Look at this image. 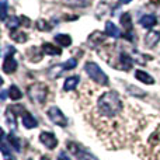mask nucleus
<instances>
[{
	"instance_id": "f3484780",
	"label": "nucleus",
	"mask_w": 160,
	"mask_h": 160,
	"mask_svg": "<svg viewBox=\"0 0 160 160\" xmlns=\"http://www.w3.org/2000/svg\"><path fill=\"white\" fill-rule=\"evenodd\" d=\"M119 61H121L122 68H124L125 70L131 69V66H132V59H131L127 53H121V55H119Z\"/></svg>"
},
{
	"instance_id": "1a4fd4ad",
	"label": "nucleus",
	"mask_w": 160,
	"mask_h": 160,
	"mask_svg": "<svg viewBox=\"0 0 160 160\" xmlns=\"http://www.w3.org/2000/svg\"><path fill=\"white\" fill-rule=\"evenodd\" d=\"M105 34L110 35V37H112V38H119V37H121V31H119V28L111 21L105 22Z\"/></svg>"
},
{
	"instance_id": "2eb2a0df",
	"label": "nucleus",
	"mask_w": 160,
	"mask_h": 160,
	"mask_svg": "<svg viewBox=\"0 0 160 160\" xmlns=\"http://www.w3.org/2000/svg\"><path fill=\"white\" fill-rule=\"evenodd\" d=\"M55 41L58 42L61 47H69V45L72 44V38H70L68 34H58V35L55 37Z\"/></svg>"
},
{
	"instance_id": "7ed1b4c3",
	"label": "nucleus",
	"mask_w": 160,
	"mask_h": 160,
	"mask_svg": "<svg viewBox=\"0 0 160 160\" xmlns=\"http://www.w3.org/2000/svg\"><path fill=\"white\" fill-rule=\"evenodd\" d=\"M47 93H48V88L42 83H37V84H32L28 87V96H30V98L32 101L38 102V104H42L47 100Z\"/></svg>"
},
{
	"instance_id": "bb28decb",
	"label": "nucleus",
	"mask_w": 160,
	"mask_h": 160,
	"mask_svg": "<svg viewBox=\"0 0 160 160\" xmlns=\"http://www.w3.org/2000/svg\"><path fill=\"white\" fill-rule=\"evenodd\" d=\"M4 98H6V91L3 90V91H2V100H4Z\"/></svg>"
},
{
	"instance_id": "39448f33",
	"label": "nucleus",
	"mask_w": 160,
	"mask_h": 160,
	"mask_svg": "<svg viewBox=\"0 0 160 160\" xmlns=\"http://www.w3.org/2000/svg\"><path fill=\"white\" fill-rule=\"evenodd\" d=\"M68 148H69V150L73 153V155L76 156L79 160H97L94 158L93 155H90V153H87L83 148L78 146L76 143H73V142H69V145H68Z\"/></svg>"
},
{
	"instance_id": "a211bd4d",
	"label": "nucleus",
	"mask_w": 160,
	"mask_h": 160,
	"mask_svg": "<svg viewBox=\"0 0 160 160\" xmlns=\"http://www.w3.org/2000/svg\"><path fill=\"white\" fill-rule=\"evenodd\" d=\"M121 24L124 25L125 28H127L128 32H131V30H132V21H131V16H129L128 13L122 14V17H121Z\"/></svg>"
},
{
	"instance_id": "20e7f679",
	"label": "nucleus",
	"mask_w": 160,
	"mask_h": 160,
	"mask_svg": "<svg viewBox=\"0 0 160 160\" xmlns=\"http://www.w3.org/2000/svg\"><path fill=\"white\" fill-rule=\"evenodd\" d=\"M48 117L51 118V121L55 122V124L59 125V127H66L68 125L66 117L62 114V111L59 110L58 107H51L49 110H48Z\"/></svg>"
},
{
	"instance_id": "cd10ccee",
	"label": "nucleus",
	"mask_w": 160,
	"mask_h": 160,
	"mask_svg": "<svg viewBox=\"0 0 160 160\" xmlns=\"http://www.w3.org/2000/svg\"><path fill=\"white\" fill-rule=\"evenodd\" d=\"M132 0H121V3H124V4H127V3H131Z\"/></svg>"
},
{
	"instance_id": "f03ea898",
	"label": "nucleus",
	"mask_w": 160,
	"mask_h": 160,
	"mask_svg": "<svg viewBox=\"0 0 160 160\" xmlns=\"http://www.w3.org/2000/svg\"><path fill=\"white\" fill-rule=\"evenodd\" d=\"M84 70L87 72V75L90 76V79H93L96 83L102 86H107L108 84V78L104 72L101 70V68L98 66L97 63L94 62H87L84 66Z\"/></svg>"
},
{
	"instance_id": "f8f14e48",
	"label": "nucleus",
	"mask_w": 160,
	"mask_h": 160,
	"mask_svg": "<svg viewBox=\"0 0 160 160\" xmlns=\"http://www.w3.org/2000/svg\"><path fill=\"white\" fill-rule=\"evenodd\" d=\"M135 78L138 80H141L142 83H146V84H153L155 83V80L150 75H148L146 72H143V70H136L135 72Z\"/></svg>"
},
{
	"instance_id": "aec40b11",
	"label": "nucleus",
	"mask_w": 160,
	"mask_h": 160,
	"mask_svg": "<svg viewBox=\"0 0 160 160\" xmlns=\"http://www.w3.org/2000/svg\"><path fill=\"white\" fill-rule=\"evenodd\" d=\"M20 21H21V20L13 16L10 20H8V21H6V25H7L8 28H13V30H17V27H20Z\"/></svg>"
},
{
	"instance_id": "9d476101",
	"label": "nucleus",
	"mask_w": 160,
	"mask_h": 160,
	"mask_svg": "<svg viewBox=\"0 0 160 160\" xmlns=\"http://www.w3.org/2000/svg\"><path fill=\"white\" fill-rule=\"evenodd\" d=\"M22 125H24L25 128H28V129H31V128H37V127H38V122H37V119L34 118L31 114L25 112L24 115H22Z\"/></svg>"
},
{
	"instance_id": "6e6552de",
	"label": "nucleus",
	"mask_w": 160,
	"mask_h": 160,
	"mask_svg": "<svg viewBox=\"0 0 160 160\" xmlns=\"http://www.w3.org/2000/svg\"><path fill=\"white\" fill-rule=\"evenodd\" d=\"M160 41V32L159 31H149L145 37V45L148 48H153L159 44Z\"/></svg>"
},
{
	"instance_id": "b1692460",
	"label": "nucleus",
	"mask_w": 160,
	"mask_h": 160,
	"mask_svg": "<svg viewBox=\"0 0 160 160\" xmlns=\"http://www.w3.org/2000/svg\"><path fill=\"white\" fill-rule=\"evenodd\" d=\"M76 65H78V62H76V59H69V61L66 62V63L63 65V69L65 70H70V69H75Z\"/></svg>"
},
{
	"instance_id": "393cba45",
	"label": "nucleus",
	"mask_w": 160,
	"mask_h": 160,
	"mask_svg": "<svg viewBox=\"0 0 160 160\" xmlns=\"http://www.w3.org/2000/svg\"><path fill=\"white\" fill-rule=\"evenodd\" d=\"M70 6H86V0H63Z\"/></svg>"
},
{
	"instance_id": "ddd939ff",
	"label": "nucleus",
	"mask_w": 160,
	"mask_h": 160,
	"mask_svg": "<svg viewBox=\"0 0 160 160\" xmlns=\"http://www.w3.org/2000/svg\"><path fill=\"white\" fill-rule=\"evenodd\" d=\"M158 22V20H156L155 16H152V14H146V16H143L141 18V24L143 25L145 28H152L155 27V24Z\"/></svg>"
},
{
	"instance_id": "0eeeda50",
	"label": "nucleus",
	"mask_w": 160,
	"mask_h": 160,
	"mask_svg": "<svg viewBox=\"0 0 160 160\" xmlns=\"http://www.w3.org/2000/svg\"><path fill=\"white\" fill-rule=\"evenodd\" d=\"M13 53L14 52L8 53L4 58V62H3V72L4 73H13L17 69V61L13 58Z\"/></svg>"
},
{
	"instance_id": "423d86ee",
	"label": "nucleus",
	"mask_w": 160,
	"mask_h": 160,
	"mask_svg": "<svg viewBox=\"0 0 160 160\" xmlns=\"http://www.w3.org/2000/svg\"><path fill=\"white\" fill-rule=\"evenodd\" d=\"M39 141L45 145V148H48V149H51V150L55 149L56 145H58V141H56L55 135H53L52 132H42L41 135H39Z\"/></svg>"
},
{
	"instance_id": "a878e982",
	"label": "nucleus",
	"mask_w": 160,
	"mask_h": 160,
	"mask_svg": "<svg viewBox=\"0 0 160 160\" xmlns=\"http://www.w3.org/2000/svg\"><path fill=\"white\" fill-rule=\"evenodd\" d=\"M58 160H70V159H69V156H68L66 153H61V155H59V158H58Z\"/></svg>"
},
{
	"instance_id": "4be33fe9",
	"label": "nucleus",
	"mask_w": 160,
	"mask_h": 160,
	"mask_svg": "<svg viewBox=\"0 0 160 160\" xmlns=\"http://www.w3.org/2000/svg\"><path fill=\"white\" fill-rule=\"evenodd\" d=\"M2 16H0V18H2V21H6V18H7V0H2Z\"/></svg>"
},
{
	"instance_id": "6ab92c4d",
	"label": "nucleus",
	"mask_w": 160,
	"mask_h": 160,
	"mask_svg": "<svg viewBox=\"0 0 160 160\" xmlns=\"http://www.w3.org/2000/svg\"><path fill=\"white\" fill-rule=\"evenodd\" d=\"M8 94H10V98L11 100H20L21 98V91H20V88L17 87V86H11L10 90H8Z\"/></svg>"
},
{
	"instance_id": "f257e3e1",
	"label": "nucleus",
	"mask_w": 160,
	"mask_h": 160,
	"mask_svg": "<svg viewBox=\"0 0 160 160\" xmlns=\"http://www.w3.org/2000/svg\"><path fill=\"white\" fill-rule=\"evenodd\" d=\"M96 111L98 117H102L105 119L117 118L124 111V101L117 91H105L97 100Z\"/></svg>"
},
{
	"instance_id": "4468645a",
	"label": "nucleus",
	"mask_w": 160,
	"mask_h": 160,
	"mask_svg": "<svg viewBox=\"0 0 160 160\" xmlns=\"http://www.w3.org/2000/svg\"><path fill=\"white\" fill-rule=\"evenodd\" d=\"M42 51H44L45 53H48V55H61L62 53V51L59 49L58 47L49 44V42H47V44L42 45Z\"/></svg>"
},
{
	"instance_id": "dca6fc26",
	"label": "nucleus",
	"mask_w": 160,
	"mask_h": 160,
	"mask_svg": "<svg viewBox=\"0 0 160 160\" xmlns=\"http://www.w3.org/2000/svg\"><path fill=\"white\" fill-rule=\"evenodd\" d=\"M10 37L14 39L16 42H20V44H22V42L27 41V34H24L22 31H17V30H13L10 32Z\"/></svg>"
},
{
	"instance_id": "5701e85b",
	"label": "nucleus",
	"mask_w": 160,
	"mask_h": 160,
	"mask_svg": "<svg viewBox=\"0 0 160 160\" xmlns=\"http://www.w3.org/2000/svg\"><path fill=\"white\" fill-rule=\"evenodd\" d=\"M8 141H10V143L14 146V149H16L17 152H20V141H18V139H17L14 135H11V133H10V136H8Z\"/></svg>"
},
{
	"instance_id": "9b49d317",
	"label": "nucleus",
	"mask_w": 160,
	"mask_h": 160,
	"mask_svg": "<svg viewBox=\"0 0 160 160\" xmlns=\"http://www.w3.org/2000/svg\"><path fill=\"white\" fill-rule=\"evenodd\" d=\"M79 82H80L79 76H70V78H68L66 82H65V84H63L65 91H70V90H73V88H76L79 84Z\"/></svg>"
},
{
	"instance_id": "412c9836",
	"label": "nucleus",
	"mask_w": 160,
	"mask_h": 160,
	"mask_svg": "<svg viewBox=\"0 0 160 160\" xmlns=\"http://www.w3.org/2000/svg\"><path fill=\"white\" fill-rule=\"evenodd\" d=\"M37 28L41 31H51L52 27H51L47 21H44V20H38V21H37Z\"/></svg>"
}]
</instances>
